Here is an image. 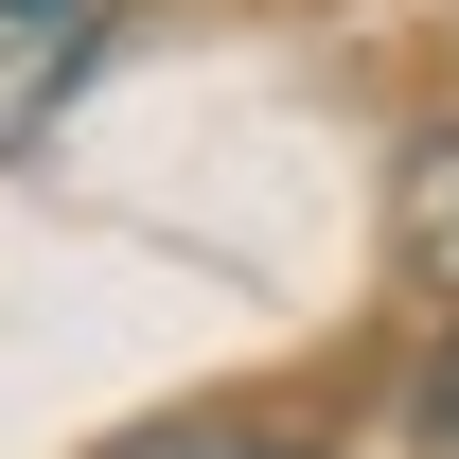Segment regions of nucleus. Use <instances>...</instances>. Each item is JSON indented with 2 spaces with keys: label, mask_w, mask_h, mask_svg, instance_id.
<instances>
[{
  "label": "nucleus",
  "mask_w": 459,
  "mask_h": 459,
  "mask_svg": "<svg viewBox=\"0 0 459 459\" xmlns=\"http://www.w3.org/2000/svg\"><path fill=\"white\" fill-rule=\"evenodd\" d=\"M406 442H424V459H459V336L406 371Z\"/></svg>",
  "instance_id": "obj_3"
},
{
  "label": "nucleus",
  "mask_w": 459,
  "mask_h": 459,
  "mask_svg": "<svg viewBox=\"0 0 459 459\" xmlns=\"http://www.w3.org/2000/svg\"><path fill=\"white\" fill-rule=\"evenodd\" d=\"M89 36H107V0H0V160L54 124V89L89 71Z\"/></svg>",
  "instance_id": "obj_1"
},
{
  "label": "nucleus",
  "mask_w": 459,
  "mask_h": 459,
  "mask_svg": "<svg viewBox=\"0 0 459 459\" xmlns=\"http://www.w3.org/2000/svg\"><path fill=\"white\" fill-rule=\"evenodd\" d=\"M424 247H442V265H459V160L424 177Z\"/></svg>",
  "instance_id": "obj_4"
},
{
  "label": "nucleus",
  "mask_w": 459,
  "mask_h": 459,
  "mask_svg": "<svg viewBox=\"0 0 459 459\" xmlns=\"http://www.w3.org/2000/svg\"><path fill=\"white\" fill-rule=\"evenodd\" d=\"M107 459H336V442H283V424H142Z\"/></svg>",
  "instance_id": "obj_2"
}]
</instances>
